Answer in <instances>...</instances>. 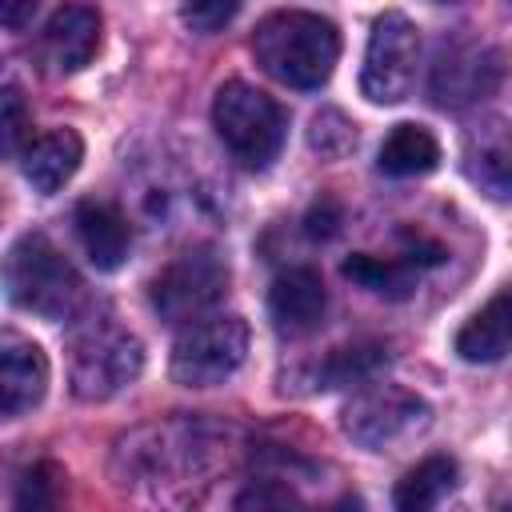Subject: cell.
Returning <instances> with one entry per match:
<instances>
[{
	"label": "cell",
	"mask_w": 512,
	"mask_h": 512,
	"mask_svg": "<svg viewBox=\"0 0 512 512\" xmlns=\"http://www.w3.org/2000/svg\"><path fill=\"white\" fill-rule=\"evenodd\" d=\"M40 0H0V28H24Z\"/></svg>",
	"instance_id": "83f0119b"
},
{
	"label": "cell",
	"mask_w": 512,
	"mask_h": 512,
	"mask_svg": "<svg viewBox=\"0 0 512 512\" xmlns=\"http://www.w3.org/2000/svg\"><path fill=\"white\" fill-rule=\"evenodd\" d=\"M80 160H84V140L72 128H52L24 148V176L36 192L48 196L72 180Z\"/></svg>",
	"instance_id": "9a60e30c"
},
{
	"label": "cell",
	"mask_w": 512,
	"mask_h": 512,
	"mask_svg": "<svg viewBox=\"0 0 512 512\" xmlns=\"http://www.w3.org/2000/svg\"><path fill=\"white\" fill-rule=\"evenodd\" d=\"M376 164H380L384 176H396V180L424 176V172H432L440 164V144L420 124H396L388 132V140L380 144V160Z\"/></svg>",
	"instance_id": "e0dca14e"
},
{
	"label": "cell",
	"mask_w": 512,
	"mask_h": 512,
	"mask_svg": "<svg viewBox=\"0 0 512 512\" xmlns=\"http://www.w3.org/2000/svg\"><path fill=\"white\" fill-rule=\"evenodd\" d=\"M100 48V12L92 4H64L40 32V64L52 76L80 72Z\"/></svg>",
	"instance_id": "8fae6325"
},
{
	"label": "cell",
	"mask_w": 512,
	"mask_h": 512,
	"mask_svg": "<svg viewBox=\"0 0 512 512\" xmlns=\"http://www.w3.org/2000/svg\"><path fill=\"white\" fill-rule=\"evenodd\" d=\"M416 56H420V32L404 12H384L372 24L360 88L372 104H396L408 96L416 80Z\"/></svg>",
	"instance_id": "ba28073f"
},
{
	"label": "cell",
	"mask_w": 512,
	"mask_h": 512,
	"mask_svg": "<svg viewBox=\"0 0 512 512\" xmlns=\"http://www.w3.org/2000/svg\"><path fill=\"white\" fill-rule=\"evenodd\" d=\"M64 492V468L52 460H40L24 472L20 488H16V504L20 508H52Z\"/></svg>",
	"instance_id": "7402d4cb"
},
{
	"label": "cell",
	"mask_w": 512,
	"mask_h": 512,
	"mask_svg": "<svg viewBox=\"0 0 512 512\" xmlns=\"http://www.w3.org/2000/svg\"><path fill=\"white\" fill-rule=\"evenodd\" d=\"M324 308H328V292H324V280H320L316 268L296 264V268H284V272L272 280L268 312H272V324H276L280 332L304 336V332L320 328Z\"/></svg>",
	"instance_id": "4fadbf2b"
},
{
	"label": "cell",
	"mask_w": 512,
	"mask_h": 512,
	"mask_svg": "<svg viewBox=\"0 0 512 512\" xmlns=\"http://www.w3.org/2000/svg\"><path fill=\"white\" fill-rule=\"evenodd\" d=\"M500 84V52L468 32L444 36L432 60L428 92L440 108H468Z\"/></svg>",
	"instance_id": "9c48e42d"
},
{
	"label": "cell",
	"mask_w": 512,
	"mask_h": 512,
	"mask_svg": "<svg viewBox=\"0 0 512 512\" xmlns=\"http://www.w3.org/2000/svg\"><path fill=\"white\" fill-rule=\"evenodd\" d=\"M240 4H244V0H188V4L180 8V20H184L192 32L212 36V32H220L224 24L236 20Z\"/></svg>",
	"instance_id": "cb8c5ba5"
},
{
	"label": "cell",
	"mask_w": 512,
	"mask_h": 512,
	"mask_svg": "<svg viewBox=\"0 0 512 512\" xmlns=\"http://www.w3.org/2000/svg\"><path fill=\"white\" fill-rule=\"evenodd\" d=\"M48 360L20 332H0V420L24 416L44 400Z\"/></svg>",
	"instance_id": "7c38bea8"
},
{
	"label": "cell",
	"mask_w": 512,
	"mask_h": 512,
	"mask_svg": "<svg viewBox=\"0 0 512 512\" xmlns=\"http://www.w3.org/2000/svg\"><path fill=\"white\" fill-rule=\"evenodd\" d=\"M352 140H356V128H352V120H348L344 112L324 108V112H316V116H312L308 144H312L320 156H340V152H348V148H352Z\"/></svg>",
	"instance_id": "603a6c76"
},
{
	"label": "cell",
	"mask_w": 512,
	"mask_h": 512,
	"mask_svg": "<svg viewBox=\"0 0 512 512\" xmlns=\"http://www.w3.org/2000/svg\"><path fill=\"white\" fill-rule=\"evenodd\" d=\"M452 484H456V460L452 456H428L412 472H404V480L396 484V508L424 512V508L440 504L452 492Z\"/></svg>",
	"instance_id": "ac0fdd59"
},
{
	"label": "cell",
	"mask_w": 512,
	"mask_h": 512,
	"mask_svg": "<svg viewBox=\"0 0 512 512\" xmlns=\"http://www.w3.org/2000/svg\"><path fill=\"white\" fill-rule=\"evenodd\" d=\"M388 364V348L380 340H356L348 348H336L320 368L316 384L320 388H340V384H364Z\"/></svg>",
	"instance_id": "d6986e66"
},
{
	"label": "cell",
	"mask_w": 512,
	"mask_h": 512,
	"mask_svg": "<svg viewBox=\"0 0 512 512\" xmlns=\"http://www.w3.org/2000/svg\"><path fill=\"white\" fill-rule=\"evenodd\" d=\"M0 284L8 300L44 320H72L84 308V280L68 256L40 232L20 236L0 260Z\"/></svg>",
	"instance_id": "7a4b0ae2"
},
{
	"label": "cell",
	"mask_w": 512,
	"mask_h": 512,
	"mask_svg": "<svg viewBox=\"0 0 512 512\" xmlns=\"http://www.w3.org/2000/svg\"><path fill=\"white\" fill-rule=\"evenodd\" d=\"M508 136H504V124L492 120L488 128H480V164H472V176L496 196L504 200L508 196Z\"/></svg>",
	"instance_id": "44dd1931"
},
{
	"label": "cell",
	"mask_w": 512,
	"mask_h": 512,
	"mask_svg": "<svg viewBox=\"0 0 512 512\" xmlns=\"http://www.w3.org/2000/svg\"><path fill=\"white\" fill-rule=\"evenodd\" d=\"M140 368H144V348L116 320H88L72 336L68 376L80 400H108L124 392L140 376Z\"/></svg>",
	"instance_id": "277c9868"
},
{
	"label": "cell",
	"mask_w": 512,
	"mask_h": 512,
	"mask_svg": "<svg viewBox=\"0 0 512 512\" xmlns=\"http://www.w3.org/2000/svg\"><path fill=\"white\" fill-rule=\"evenodd\" d=\"M32 144V116L20 100H8L0 108V156H24Z\"/></svg>",
	"instance_id": "d4e9b609"
},
{
	"label": "cell",
	"mask_w": 512,
	"mask_h": 512,
	"mask_svg": "<svg viewBox=\"0 0 512 512\" xmlns=\"http://www.w3.org/2000/svg\"><path fill=\"white\" fill-rule=\"evenodd\" d=\"M216 444L220 432L208 428L204 420H168L128 436L116 456L124 460V476L160 480V476H188L208 468L216 460Z\"/></svg>",
	"instance_id": "5b68a950"
},
{
	"label": "cell",
	"mask_w": 512,
	"mask_h": 512,
	"mask_svg": "<svg viewBox=\"0 0 512 512\" xmlns=\"http://www.w3.org/2000/svg\"><path fill=\"white\" fill-rule=\"evenodd\" d=\"M340 224H344V208H340L336 196H320V200L308 208V216H304V232H308L312 240H332V236L340 232Z\"/></svg>",
	"instance_id": "4316f807"
},
{
	"label": "cell",
	"mask_w": 512,
	"mask_h": 512,
	"mask_svg": "<svg viewBox=\"0 0 512 512\" xmlns=\"http://www.w3.org/2000/svg\"><path fill=\"white\" fill-rule=\"evenodd\" d=\"M428 424V404L404 388H368L344 408V432L364 448H388Z\"/></svg>",
	"instance_id": "30bf717a"
},
{
	"label": "cell",
	"mask_w": 512,
	"mask_h": 512,
	"mask_svg": "<svg viewBox=\"0 0 512 512\" xmlns=\"http://www.w3.org/2000/svg\"><path fill=\"white\" fill-rule=\"evenodd\" d=\"M344 276L376 296H388V300H404L416 284L412 276V264L408 260H384V256H372V252H356L344 260Z\"/></svg>",
	"instance_id": "ffe728a7"
},
{
	"label": "cell",
	"mask_w": 512,
	"mask_h": 512,
	"mask_svg": "<svg viewBox=\"0 0 512 512\" xmlns=\"http://www.w3.org/2000/svg\"><path fill=\"white\" fill-rule=\"evenodd\" d=\"M76 236H80V248L84 256L92 260V268L100 272H116L124 260H128V248H132V228L128 220L104 204V200H84L76 208Z\"/></svg>",
	"instance_id": "5bb4252c"
},
{
	"label": "cell",
	"mask_w": 512,
	"mask_h": 512,
	"mask_svg": "<svg viewBox=\"0 0 512 512\" xmlns=\"http://www.w3.org/2000/svg\"><path fill=\"white\" fill-rule=\"evenodd\" d=\"M256 64L288 88H320L340 56V32L316 12H272L252 36Z\"/></svg>",
	"instance_id": "6da1fadb"
},
{
	"label": "cell",
	"mask_w": 512,
	"mask_h": 512,
	"mask_svg": "<svg viewBox=\"0 0 512 512\" xmlns=\"http://www.w3.org/2000/svg\"><path fill=\"white\" fill-rule=\"evenodd\" d=\"M224 288H228L224 260L212 248H188L152 276L148 300L164 324H192L224 296Z\"/></svg>",
	"instance_id": "52a82bcc"
},
{
	"label": "cell",
	"mask_w": 512,
	"mask_h": 512,
	"mask_svg": "<svg viewBox=\"0 0 512 512\" xmlns=\"http://www.w3.org/2000/svg\"><path fill=\"white\" fill-rule=\"evenodd\" d=\"M512 336V312H508V288H500L460 332H456V352L468 364H496L508 352Z\"/></svg>",
	"instance_id": "2e32d148"
},
{
	"label": "cell",
	"mask_w": 512,
	"mask_h": 512,
	"mask_svg": "<svg viewBox=\"0 0 512 512\" xmlns=\"http://www.w3.org/2000/svg\"><path fill=\"white\" fill-rule=\"evenodd\" d=\"M212 124H216V136L224 140L228 156L244 168H268L276 160V152L284 148V132H288L284 108L268 92H260L256 84H244V80L220 84V92L212 100Z\"/></svg>",
	"instance_id": "3957f363"
},
{
	"label": "cell",
	"mask_w": 512,
	"mask_h": 512,
	"mask_svg": "<svg viewBox=\"0 0 512 512\" xmlns=\"http://www.w3.org/2000/svg\"><path fill=\"white\" fill-rule=\"evenodd\" d=\"M248 356V324L240 316L192 320L172 344V376L184 388L224 384Z\"/></svg>",
	"instance_id": "8992f818"
},
{
	"label": "cell",
	"mask_w": 512,
	"mask_h": 512,
	"mask_svg": "<svg viewBox=\"0 0 512 512\" xmlns=\"http://www.w3.org/2000/svg\"><path fill=\"white\" fill-rule=\"evenodd\" d=\"M292 504H300V496L288 484H276V476H268L236 496V508H292Z\"/></svg>",
	"instance_id": "484cf974"
}]
</instances>
